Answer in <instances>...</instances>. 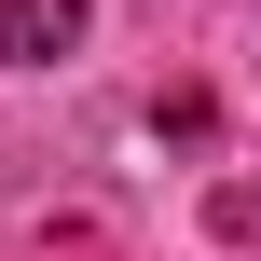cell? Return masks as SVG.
Masks as SVG:
<instances>
[{
  "instance_id": "6da1fadb",
  "label": "cell",
  "mask_w": 261,
  "mask_h": 261,
  "mask_svg": "<svg viewBox=\"0 0 261 261\" xmlns=\"http://www.w3.org/2000/svg\"><path fill=\"white\" fill-rule=\"evenodd\" d=\"M83 14H96V0H0V69L69 55V41H83Z\"/></svg>"
}]
</instances>
